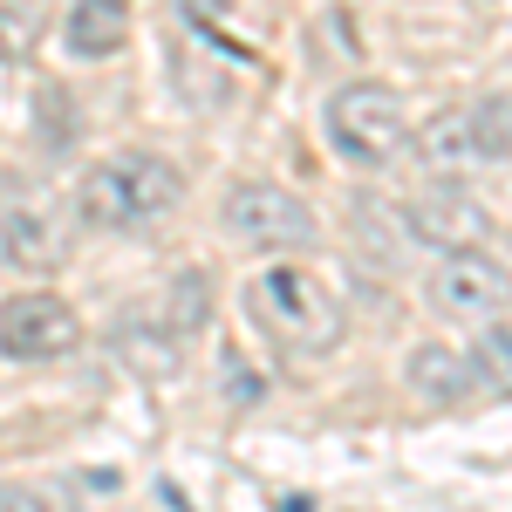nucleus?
I'll return each instance as SVG.
<instances>
[{
    "label": "nucleus",
    "instance_id": "nucleus-6",
    "mask_svg": "<svg viewBox=\"0 0 512 512\" xmlns=\"http://www.w3.org/2000/svg\"><path fill=\"white\" fill-rule=\"evenodd\" d=\"M424 301L444 321H499L512 308V267H499L485 246H458L431 267Z\"/></svg>",
    "mask_w": 512,
    "mask_h": 512
},
{
    "label": "nucleus",
    "instance_id": "nucleus-8",
    "mask_svg": "<svg viewBox=\"0 0 512 512\" xmlns=\"http://www.w3.org/2000/svg\"><path fill=\"white\" fill-rule=\"evenodd\" d=\"M82 349V321L62 294H14L0 301V355L7 362H62Z\"/></svg>",
    "mask_w": 512,
    "mask_h": 512
},
{
    "label": "nucleus",
    "instance_id": "nucleus-1",
    "mask_svg": "<svg viewBox=\"0 0 512 512\" xmlns=\"http://www.w3.org/2000/svg\"><path fill=\"white\" fill-rule=\"evenodd\" d=\"M246 315L280 355H301V362L335 355L342 335H349V315H342L335 287L315 267H294V260H274V267H260L246 280Z\"/></svg>",
    "mask_w": 512,
    "mask_h": 512
},
{
    "label": "nucleus",
    "instance_id": "nucleus-4",
    "mask_svg": "<svg viewBox=\"0 0 512 512\" xmlns=\"http://www.w3.org/2000/svg\"><path fill=\"white\" fill-rule=\"evenodd\" d=\"M328 144L362 171H383L390 158L410 151V117H403V96L383 82H349L328 96Z\"/></svg>",
    "mask_w": 512,
    "mask_h": 512
},
{
    "label": "nucleus",
    "instance_id": "nucleus-3",
    "mask_svg": "<svg viewBox=\"0 0 512 512\" xmlns=\"http://www.w3.org/2000/svg\"><path fill=\"white\" fill-rule=\"evenodd\" d=\"M424 171L458 178V171H485V164L512 158V96H465L451 110H437L424 130H410Z\"/></svg>",
    "mask_w": 512,
    "mask_h": 512
},
{
    "label": "nucleus",
    "instance_id": "nucleus-11",
    "mask_svg": "<svg viewBox=\"0 0 512 512\" xmlns=\"http://www.w3.org/2000/svg\"><path fill=\"white\" fill-rule=\"evenodd\" d=\"M410 390L424 403H437V410H451V403L472 396V362L458 349H444V342H417L410 349Z\"/></svg>",
    "mask_w": 512,
    "mask_h": 512
},
{
    "label": "nucleus",
    "instance_id": "nucleus-5",
    "mask_svg": "<svg viewBox=\"0 0 512 512\" xmlns=\"http://www.w3.org/2000/svg\"><path fill=\"white\" fill-rule=\"evenodd\" d=\"M0 260L21 274H55L69 260V205L48 185H28V178L0 185Z\"/></svg>",
    "mask_w": 512,
    "mask_h": 512
},
{
    "label": "nucleus",
    "instance_id": "nucleus-13",
    "mask_svg": "<svg viewBox=\"0 0 512 512\" xmlns=\"http://www.w3.org/2000/svg\"><path fill=\"white\" fill-rule=\"evenodd\" d=\"M55 21V0H0V62H28Z\"/></svg>",
    "mask_w": 512,
    "mask_h": 512
},
{
    "label": "nucleus",
    "instance_id": "nucleus-9",
    "mask_svg": "<svg viewBox=\"0 0 512 512\" xmlns=\"http://www.w3.org/2000/svg\"><path fill=\"white\" fill-rule=\"evenodd\" d=\"M403 226H410V239H424L437 253H458V246H485L492 212H485L472 192H458V185H437V192L403 205Z\"/></svg>",
    "mask_w": 512,
    "mask_h": 512
},
{
    "label": "nucleus",
    "instance_id": "nucleus-12",
    "mask_svg": "<svg viewBox=\"0 0 512 512\" xmlns=\"http://www.w3.org/2000/svg\"><path fill=\"white\" fill-rule=\"evenodd\" d=\"M465 362H472V390H485L492 403H506L512 396V321H478L472 349H465Z\"/></svg>",
    "mask_w": 512,
    "mask_h": 512
},
{
    "label": "nucleus",
    "instance_id": "nucleus-7",
    "mask_svg": "<svg viewBox=\"0 0 512 512\" xmlns=\"http://www.w3.org/2000/svg\"><path fill=\"white\" fill-rule=\"evenodd\" d=\"M226 233L239 246H260V253H287V246H308L321 226L308 212V198H294L274 178H246L226 192Z\"/></svg>",
    "mask_w": 512,
    "mask_h": 512
},
{
    "label": "nucleus",
    "instance_id": "nucleus-10",
    "mask_svg": "<svg viewBox=\"0 0 512 512\" xmlns=\"http://www.w3.org/2000/svg\"><path fill=\"white\" fill-rule=\"evenodd\" d=\"M130 7H137V0H76V7L62 14V41H69V55H82V62L117 55L123 41H130Z\"/></svg>",
    "mask_w": 512,
    "mask_h": 512
},
{
    "label": "nucleus",
    "instance_id": "nucleus-2",
    "mask_svg": "<svg viewBox=\"0 0 512 512\" xmlns=\"http://www.w3.org/2000/svg\"><path fill=\"white\" fill-rule=\"evenodd\" d=\"M185 198V178L178 164L151 158V151H123V158H103L76 178V212L89 233H137L164 212H178Z\"/></svg>",
    "mask_w": 512,
    "mask_h": 512
}]
</instances>
